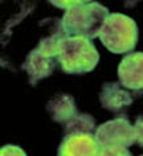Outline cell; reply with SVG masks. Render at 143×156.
<instances>
[{"label": "cell", "mask_w": 143, "mask_h": 156, "mask_svg": "<svg viewBox=\"0 0 143 156\" xmlns=\"http://www.w3.org/2000/svg\"><path fill=\"white\" fill-rule=\"evenodd\" d=\"M134 127H135V132H137V142L143 148V116H139L137 119Z\"/></svg>", "instance_id": "13"}, {"label": "cell", "mask_w": 143, "mask_h": 156, "mask_svg": "<svg viewBox=\"0 0 143 156\" xmlns=\"http://www.w3.org/2000/svg\"><path fill=\"white\" fill-rule=\"evenodd\" d=\"M95 122L93 116L89 114H77L64 124V135L76 134V132H86V134H93L94 131Z\"/></svg>", "instance_id": "10"}, {"label": "cell", "mask_w": 143, "mask_h": 156, "mask_svg": "<svg viewBox=\"0 0 143 156\" xmlns=\"http://www.w3.org/2000/svg\"><path fill=\"white\" fill-rule=\"evenodd\" d=\"M57 156H99V144L93 134H68L60 144Z\"/></svg>", "instance_id": "5"}, {"label": "cell", "mask_w": 143, "mask_h": 156, "mask_svg": "<svg viewBox=\"0 0 143 156\" xmlns=\"http://www.w3.org/2000/svg\"><path fill=\"white\" fill-rule=\"evenodd\" d=\"M0 156H27L23 148L19 146H13V144H7L2 148L0 151Z\"/></svg>", "instance_id": "12"}, {"label": "cell", "mask_w": 143, "mask_h": 156, "mask_svg": "<svg viewBox=\"0 0 143 156\" xmlns=\"http://www.w3.org/2000/svg\"><path fill=\"white\" fill-rule=\"evenodd\" d=\"M99 61V53L86 37H65L60 42L57 64L66 74L91 72Z\"/></svg>", "instance_id": "2"}, {"label": "cell", "mask_w": 143, "mask_h": 156, "mask_svg": "<svg viewBox=\"0 0 143 156\" xmlns=\"http://www.w3.org/2000/svg\"><path fill=\"white\" fill-rule=\"evenodd\" d=\"M109 16V9L99 3L80 0L78 4L64 13L61 25L68 37H86L91 40L99 36Z\"/></svg>", "instance_id": "1"}, {"label": "cell", "mask_w": 143, "mask_h": 156, "mask_svg": "<svg viewBox=\"0 0 143 156\" xmlns=\"http://www.w3.org/2000/svg\"><path fill=\"white\" fill-rule=\"evenodd\" d=\"M99 156H133L127 147L122 146H109L99 147Z\"/></svg>", "instance_id": "11"}, {"label": "cell", "mask_w": 143, "mask_h": 156, "mask_svg": "<svg viewBox=\"0 0 143 156\" xmlns=\"http://www.w3.org/2000/svg\"><path fill=\"white\" fill-rule=\"evenodd\" d=\"M99 101L103 108L113 112H121L123 111V108L133 103V97L130 95L129 91L119 86V83L106 82L102 86Z\"/></svg>", "instance_id": "8"}, {"label": "cell", "mask_w": 143, "mask_h": 156, "mask_svg": "<svg viewBox=\"0 0 143 156\" xmlns=\"http://www.w3.org/2000/svg\"><path fill=\"white\" fill-rule=\"evenodd\" d=\"M46 110L55 122L61 124L68 123L73 116L78 114L74 105V98L66 94H59L52 98L46 105Z\"/></svg>", "instance_id": "9"}, {"label": "cell", "mask_w": 143, "mask_h": 156, "mask_svg": "<svg viewBox=\"0 0 143 156\" xmlns=\"http://www.w3.org/2000/svg\"><path fill=\"white\" fill-rule=\"evenodd\" d=\"M94 138L99 147H129L137 142V132H135V127L126 116H119V118L102 123L95 130Z\"/></svg>", "instance_id": "4"}, {"label": "cell", "mask_w": 143, "mask_h": 156, "mask_svg": "<svg viewBox=\"0 0 143 156\" xmlns=\"http://www.w3.org/2000/svg\"><path fill=\"white\" fill-rule=\"evenodd\" d=\"M98 37L111 53L131 52L138 42L137 23L123 13H110Z\"/></svg>", "instance_id": "3"}, {"label": "cell", "mask_w": 143, "mask_h": 156, "mask_svg": "<svg viewBox=\"0 0 143 156\" xmlns=\"http://www.w3.org/2000/svg\"><path fill=\"white\" fill-rule=\"evenodd\" d=\"M119 82L130 90L143 89V53L134 52L122 58L118 66Z\"/></svg>", "instance_id": "7"}, {"label": "cell", "mask_w": 143, "mask_h": 156, "mask_svg": "<svg viewBox=\"0 0 143 156\" xmlns=\"http://www.w3.org/2000/svg\"><path fill=\"white\" fill-rule=\"evenodd\" d=\"M78 2L80 0H73V2H70V0H68V2H51V4L59 7V8H61V9L68 11L69 8H72V7H74L76 4H78Z\"/></svg>", "instance_id": "14"}, {"label": "cell", "mask_w": 143, "mask_h": 156, "mask_svg": "<svg viewBox=\"0 0 143 156\" xmlns=\"http://www.w3.org/2000/svg\"><path fill=\"white\" fill-rule=\"evenodd\" d=\"M56 62L57 58L46 54L36 46L27 54V58L21 68L28 74L30 85H36L42 78L52 76L56 69Z\"/></svg>", "instance_id": "6"}]
</instances>
